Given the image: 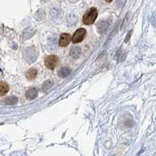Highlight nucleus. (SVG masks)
<instances>
[{"label": "nucleus", "mask_w": 156, "mask_h": 156, "mask_svg": "<svg viewBox=\"0 0 156 156\" xmlns=\"http://www.w3.org/2000/svg\"><path fill=\"white\" fill-rule=\"evenodd\" d=\"M98 16V11L95 8L92 7L84 13L82 18V21L85 25L92 24Z\"/></svg>", "instance_id": "nucleus-1"}, {"label": "nucleus", "mask_w": 156, "mask_h": 156, "mask_svg": "<svg viewBox=\"0 0 156 156\" xmlns=\"http://www.w3.org/2000/svg\"><path fill=\"white\" fill-rule=\"evenodd\" d=\"M58 63V57L55 55H47L44 58V64L47 68L50 69H54Z\"/></svg>", "instance_id": "nucleus-2"}, {"label": "nucleus", "mask_w": 156, "mask_h": 156, "mask_svg": "<svg viewBox=\"0 0 156 156\" xmlns=\"http://www.w3.org/2000/svg\"><path fill=\"white\" fill-rule=\"evenodd\" d=\"M86 34H87V31H86V30L84 28L77 29L75 31L74 34H73V37H72V41L74 44L81 42L83 40V38H84V37H85Z\"/></svg>", "instance_id": "nucleus-3"}, {"label": "nucleus", "mask_w": 156, "mask_h": 156, "mask_svg": "<svg viewBox=\"0 0 156 156\" xmlns=\"http://www.w3.org/2000/svg\"><path fill=\"white\" fill-rule=\"evenodd\" d=\"M71 37L69 34H62L59 37L58 44L60 47H66L69 44Z\"/></svg>", "instance_id": "nucleus-4"}, {"label": "nucleus", "mask_w": 156, "mask_h": 156, "mask_svg": "<svg viewBox=\"0 0 156 156\" xmlns=\"http://www.w3.org/2000/svg\"><path fill=\"white\" fill-rule=\"evenodd\" d=\"M36 55H37V54H36V51H34V49H32L31 51V54H30V48H28V49L27 50V51H26V55H25V59L27 61V62H29V63H30L31 62H33V61H34L33 58H32V57L35 59L36 58Z\"/></svg>", "instance_id": "nucleus-5"}, {"label": "nucleus", "mask_w": 156, "mask_h": 156, "mask_svg": "<svg viewBox=\"0 0 156 156\" xmlns=\"http://www.w3.org/2000/svg\"><path fill=\"white\" fill-rule=\"evenodd\" d=\"M9 87L7 83L2 81L0 82V97L5 95L9 91Z\"/></svg>", "instance_id": "nucleus-6"}, {"label": "nucleus", "mask_w": 156, "mask_h": 156, "mask_svg": "<svg viewBox=\"0 0 156 156\" xmlns=\"http://www.w3.org/2000/svg\"><path fill=\"white\" fill-rule=\"evenodd\" d=\"M70 55L74 58H78L81 55V48L79 47H73L70 49V52H69Z\"/></svg>", "instance_id": "nucleus-7"}, {"label": "nucleus", "mask_w": 156, "mask_h": 156, "mask_svg": "<svg viewBox=\"0 0 156 156\" xmlns=\"http://www.w3.org/2000/svg\"><path fill=\"white\" fill-rule=\"evenodd\" d=\"M37 96V89L34 88V87L29 89V90L27 91V93H26V97H27V99H30V100L34 99V98H35Z\"/></svg>", "instance_id": "nucleus-8"}, {"label": "nucleus", "mask_w": 156, "mask_h": 156, "mask_svg": "<svg viewBox=\"0 0 156 156\" xmlns=\"http://www.w3.org/2000/svg\"><path fill=\"white\" fill-rule=\"evenodd\" d=\"M71 70L68 67H63V68H61L60 69H59V71H58V75L60 77H62V78H65L66 77V76H68L69 75V73H70Z\"/></svg>", "instance_id": "nucleus-9"}, {"label": "nucleus", "mask_w": 156, "mask_h": 156, "mask_svg": "<svg viewBox=\"0 0 156 156\" xmlns=\"http://www.w3.org/2000/svg\"><path fill=\"white\" fill-rule=\"evenodd\" d=\"M37 71L36 69H30L27 72V74H26V76L28 80H32L35 79V77L37 76Z\"/></svg>", "instance_id": "nucleus-10"}, {"label": "nucleus", "mask_w": 156, "mask_h": 156, "mask_svg": "<svg viewBox=\"0 0 156 156\" xmlns=\"http://www.w3.org/2000/svg\"><path fill=\"white\" fill-rule=\"evenodd\" d=\"M5 100H6V101H5V103L8 104V105H15V104H16V102H17L18 98L16 97H15V96H11V97L8 98L7 99Z\"/></svg>", "instance_id": "nucleus-11"}, {"label": "nucleus", "mask_w": 156, "mask_h": 156, "mask_svg": "<svg viewBox=\"0 0 156 156\" xmlns=\"http://www.w3.org/2000/svg\"><path fill=\"white\" fill-rule=\"evenodd\" d=\"M32 30H33V29H32V28L26 29V30H25L24 31H23V38H25V39L30 38V36L33 35V34H34V32H32V33H31V32H30Z\"/></svg>", "instance_id": "nucleus-12"}, {"label": "nucleus", "mask_w": 156, "mask_h": 156, "mask_svg": "<svg viewBox=\"0 0 156 156\" xmlns=\"http://www.w3.org/2000/svg\"><path fill=\"white\" fill-rule=\"evenodd\" d=\"M52 85V81L51 80H46V81L44 82V83L42 84V87H41V90H46L49 88Z\"/></svg>", "instance_id": "nucleus-13"}, {"label": "nucleus", "mask_w": 156, "mask_h": 156, "mask_svg": "<svg viewBox=\"0 0 156 156\" xmlns=\"http://www.w3.org/2000/svg\"><path fill=\"white\" fill-rule=\"evenodd\" d=\"M105 1H106L107 2H111L112 1V0H105Z\"/></svg>", "instance_id": "nucleus-14"}, {"label": "nucleus", "mask_w": 156, "mask_h": 156, "mask_svg": "<svg viewBox=\"0 0 156 156\" xmlns=\"http://www.w3.org/2000/svg\"><path fill=\"white\" fill-rule=\"evenodd\" d=\"M42 1H44V2H47V1H48V0H42Z\"/></svg>", "instance_id": "nucleus-15"}]
</instances>
